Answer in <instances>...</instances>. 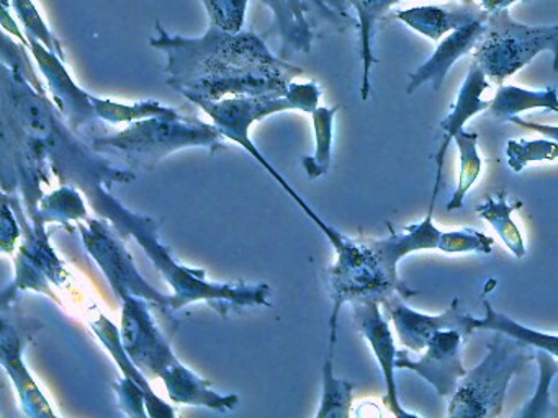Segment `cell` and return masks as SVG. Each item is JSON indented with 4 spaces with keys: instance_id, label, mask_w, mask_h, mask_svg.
Returning a JSON list of instances; mask_svg holds the SVG:
<instances>
[{
    "instance_id": "cell-1",
    "label": "cell",
    "mask_w": 558,
    "mask_h": 418,
    "mask_svg": "<svg viewBox=\"0 0 558 418\" xmlns=\"http://www.w3.org/2000/svg\"><path fill=\"white\" fill-rule=\"evenodd\" d=\"M149 45L166 54L168 85L189 101L223 100L227 95H287L303 69L283 61L256 33H230L218 26L197 38L171 35L156 22Z\"/></svg>"
},
{
    "instance_id": "cell-2",
    "label": "cell",
    "mask_w": 558,
    "mask_h": 418,
    "mask_svg": "<svg viewBox=\"0 0 558 418\" xmlns=\"http://www.w3.org/2000/svg\"><path fill=\"white\" fill-rule=\"evenodd\" d=\"M84 195L104 219L112 222L119 234L132 235L145 248L153 263L161 271L169 286L174 290L172 312L175 314L182 307L198 300L210 304L221 316H227L234 307L267 304L270 294V287L267 284L210 283L204 270L179 265L169 254L168 247H165L156 235V229H158L156 221L148 216L129 211V208L110 195L109 188H104L102 185L94 186Z\"/></svg>"
},
{
    "instance_id": "cell-3",
    "label": "cell",
    "mask_w": 558,
    "mask_h": 418,
    "mask_svg": "<svg viewBox=\"0 0 558 418\" xmlns=\"http://www.w3.org/2000/svg\"><path fill=\"white\" fill-rule=\"evenodd\" d=\"M123 346L130 358L142 371L165 382L172 401L178 404L202 405L211 410H233L240 398L221 395L210 388V382L185 368L171 348V342L156 325L148 300L126 294L122 297Z\"/></svg>"
},
{
    "instance_id": "cell-4",
    "label": "cell",
    "mask_w": 558,
    "mask_h": 418,
    "mask_svg": "<svg viewBox=\"0 0 558 418\" xmlns=\"http://www.w3.org/2000/svg\"><path fill=\"white\" fill-rule=\"evenodd\" d=\"M225 140L227 137L214 123H204L197 118H146L133 121L112 136L94 137L90 146L97 153L117 157L132 170H151L175 150L202 147L215 152L227 147Z\"/></svg>"
},
{
    "instance_id": "cell-5",
    "label": "cell",
    "mask_w": 558,
    "mask_h": 418,
    "mask_svg": "<svg viewBox=\"0 0 558 418\" xmlns=\"http://www.w3.org/2000/svg\"><path fill=\"white\" fill-rule=\"evenodd\" d=\"M316 225L325 232L332 247L336 248V263L328 270L329 294L332 299V314L329 319L331 336L329 346L335 348L338 339V316L345 303L357 299L384 300L393 293L403 297L416 296L417 291L410 290L400 274L393 273L381 260L372 242H359L341 234L338 229L323 221L319 216L313 219Z\"/></svg>"
},
{
    "instance_id": "cell-6",
    "label": "cell",
    "mask_w": 558,
    "mask_h": 418,
    "mask_svg": "<svg viewBox=\"0 0 558 418\" xmlns=\"http://www.w3.org/2000/svg\"><path fill=\"white\" fill-rule=\"evenodd\" d=\"M319 97H322V88L315 81H312L306 84L292 82L287 95H238V97L223 98V100H195L194 103L211 118V123L228 140L246 149L251 157H254L292 198L299 199L300 196L296 195L295 189L254 146L250 137V130L256 121L264 120L270 114L282 113V111L302 110L312 114L318 108Z\"/></svg>"
},
{
    "instance_id": "cell-7",
    "label": "cell",
    "mask_w": 558,
    "mask_h": 418,
    "mask_svg": "<svg viewBox=\"0 0 558 418\" xmlns=\"http://www.w3.org/2000/svg\"><path fill=\"white\" fill-rule=\"evenodd\" d=\"M535 359L534 346L495 332L483 361L466 371L450 397L449 417H499L509 382Z\"/></svg>"
},
{
    "instance_id": "cell-8",
    "label": "cell",
    "mask_w": 558,
    "mask_h": 418,
    "mask_svg": "<svg viewBox=\"0 0 558 418\" xmlns=\"http://www.w3.org/2000/svg\"><path fill=\"white\" fill-rule=\"evenodd\" d=\"M548 51L558 71V25L529 26L515 22L508 9L489 13L486 32L473 52L476 64L495 84H502L535 56Z\"/></svg>"
},
{
    "instance_id": "cell-9",
    "label": "cell",
    "mask_w": 558,
    "mask_h": 418,
    "mask_svg": "<svg viewBox=\"0 0 558 418\" xmlns=\"http://www.w3.org/2000/svg\"><path fill=\"white\" fill-rule=\"evenodd\" d=\"M80 231L87 251L99 265L120 299L126 294L142 297L153 304L162 316L172 320V296L158 293L142 276L122 238L106 221L87 219V224H80Z\"/></svg>"
},
{
    "instance_id": "cell-10",
    "label": "cell",
    "mask_w": 558,
    "mask_h": 418,
    "mask_svg": "<svg viewBox=\"0 0 558 418\" xmlns=\"http://www.w3.org/2000/svg\"><path fill=\"white\" fill-rule=\"evenodd\" d=\"M437 195L430 199L429 212L420 224L408 225L403 231L395 232L381 241H371L384 263L393 273H398L401 258L411 251L424 248H437L446 254H492L493 238L475 229L466 228L460 231L442 232L434 225L433 212Z\"/></svg>"
},
{
    "instance_id": "cell-11",
    "label": "cell",
    "mask_w": 558,
    "mask_h": 418,
    "mask_svg": "<svg viewBox=\"0 0 558 418\" xmlns=\"http://www.w3.org/2000/svg\"><path fill=\"white\" fill-rule=\"evenodd\" d=\"M28 48L37 59L38 67L47 77L53 94L54 104L63 114L74 133H84L87 127H99L100 118L94 108V95L87 94L71 78L60 56L47 48L34 36H27Z\"/></svg>"
},
{
    "instance_id": "cell-12",
    "label": "cell",
    "mask_w": 558,
    "mask_h": 418,
    "mask_svg": "<svg viewBox=\"0 0 558 418\" xmlns=\"http://www.w3.org/2000/svg\"><path fill=\"white\" fill-rule=\"evenodd\" d=\"M463 342L465 336L459 330H439L427 343L423 358L411 359L408 352H398L397 369H411L426 379L437 394L452 397L460 379L466 374L460 352Z\"/></svg>"
},
{
    "instance_id": "cell-13",
    "label": "cell",
    "mask_w": 558,
    "mask_h": 418,
    "mask_svg": "<svg viewBox=\"0 0 558 418\" xmlns=\"http://www.w3.org/2000/svg\"><path fill=\"white\" fill-rule=\"evenodd\" d=\"M401 297L403 296L400 293H393L385 297L381 304H384L390 319L393 320L401 343L413 352H423L429 340L433 339L434 333L439 332V330H459L465 336V340L475 330V317L460 312L459 299H453L449 309L440 316H426V314L416 312V310L408 307L401 300Z\"/></svg>"
},
{
    "instance_id": "cell-14",
    "label": "cell",
    "mask_w": 558,
    "mask_h": 418,
    "mask_svg": "<svg viewBox=\"0 0 558 418\" xmlns=\"http://www.w3.org/2000/svg\"><path fill=\"white\" fill-rule=\"evenodd\" d=\"M352 317H354L355 325L359 332L362 333L378 365H380L381 372H384L385 385H387V395H385V404L390 407L397 417H416L413 411H407L398 401L397 382H395V369H397V356L400 349H397L391 335L390 327L387 320L381 316L380 300L372 299H357L352 300Z\"/></svg>"
},
{
    "instance_id": "cell-15",
    "label": "cell",
    "mask_w": 558,
    "mask_h": 418,
    "mask_svg": "<svg viewBox=\"0 0 558 418\" xmlns=\"http://www.w3.org/2000/svg\"><path fill=\"white\" fill-rule=\"evenodd\" d=\"M486 20H476L470 25L453 29L446 39H442L433 56L416 72L410 75V84L407 87L408 94H413L417 87L424 84L433 85V90H440L450 67L460 58L472 52L482 41L486 32Z\"/></svg>"
},
{
    "instance_id": "cell-16",
    "label": "cell",
    "mask_w": 558,
    "mask_h": 418,
    "mask_svg": "<svg viewBox=\"0 0 558 418\" xmlns=\"http://www.w3.org/2000/svg\"><path fill=\"white\" fill-rule=\"evenodd\" d=\"M489 13L476 2L450 0L444 5L413 7L398 12L395 19L407 23L414 32L427 36L433 41H439L446 33L470 25L476 20L488 19Z\"/></svg>"
},
{
    "instance_id": "cell-17",
    "label": "cell",
    "mask_w": 558,
    "mask_h": 418,
    "mask_svg": "<svg viewBox=\"0 0 558 418\" xmlns=\"http://www.w3.org/2000/svg\"><path fill=\"white\" fill-rule=\"evenodd\" d=\"M488 85L485 71H483L475 61H473L472 64H470L469 74H466L465 82H463L462 88H460L459 97H457V101L453 103L452 110L447 114L446 120H442L439 123L444 137L442 144H440L439 147V152H437L436 183H434L433 195H437V193H439L444 159H446L450 140L453 139V136H456L460 130H463V124H465L470 118L482 113V111L488 110L489 104H492V101L482 100V94L486 88H488Z\"/></svg>"
},
{
    "instance_id": "cell-18",
    "label": "cell",
    "mask_w": 558,
    "mask_h": 418,
    "mask_svg": "<svg viewBox=\"0 0 558 418\" xmlns=\"http://www.w3.org/2000/svg\"><path fill=\"white\" fill-rule=\"evenodd\" d=\"M0 345H2V365L17 388L25 414L32 415V417H54L50 404L41 394L38 385L35 384L31 372L27 371V366L24 365V359H22L24 343H22L21 336L11 325H8L5 320L2 322Z\"/></svg>"
},
{
    "instance_id": "cell-19",
    "label": "cell",
    "mask_w": 558,
    "mask_h": 418,
    "mask_svg": "<svg viewBox=\"0 0 558 418\" xmlns=\"http://www.w3.org/2000/svg\"><path fill=\"white\" fill-rule=\"evenodd\" d=\"M93 330L97 333V336L102 340L104 345H106L110 355L116 359L117 365L122 369L123 378L136 382V384L145 391L146 410H148L149 417H174V408H172L171 405L166 404L165 401H161V398L153 392L151 385L146 381L142 369H140L138 366L135 365V361L130 358L125 346H123L119 327H117L112 320L107 319V317L99 316V319L94 320L93 322Z\"/></svg>"
},
{
    "instance_id": "cell-20",
    "label": "cell",
    "mask_w": 558,
    "mask_h": 418,
    "mask_svg": "<svg viewBox=\"0 0 558 418\" xmlns=\"http://www.w3.org/2000/svg\"><path fill=\"white\" fill-rule=\"evenodd\" d=\"M557 111L558 113V90L555 87H547L545 90H524V88L501 85L496 91L495 98L489 104V114L499 121H511L522 111L535 110Z\"/></svg>"
},
{
    "instance_id": "cell-21",
    "label": "cell",
    "mask_w": 558,
    "mask_h": 418,
    "mask_svg": "<svg viewBox=\"0 0 558 418\" xmlns=\"http://www.w3.org/2000/svg\"><path fill=\"white\" fill-rule=\"evenodd\" d=\"M357 13L359 33H361V56L364 72H362L361 98L367 100L371 95L372 65L377 62L374 56L375 26L384 19L385 13L400 0H349Z\"/></svg>"
},
{
    "instance_id": "cell-22",
    "label": "cell",
    "mask_w": 558,
    "mask_h": 418,
    "mask_svg": "<svg viewBox=\"0 0 558 418\" xmlns=\"http://www.w3.org/2000/svg\"><path fill=\"white\" fill-rule=\"evenodd\" d=\"M522 201H512L506 193L498 195H488L478 206H476V214L488 221L489 224L498 232L512 255L522 258L525 255L524 238L518 225L512 222L511 214L515 209L521 208Z\"/></svg>"
},
{
    "instance_id": "cell-23",
    "label": "cell",
    "mask_w": 558,
    "mask_h": 418,
    "mask_svg": "<svg viewBox=\"0 0 558 418\" xmlns=\"http://www.w3.org/2000/svg\"><path fill=\"white\" fill-rule=\"evenodd\" d=\"M475 330H493V332L508 333L527 345L537 349L550 353L558 358V335L551 333L538 332V330L529 329L521 323L512 320L506 314L493 309L492 304L485 300V317L476 319Z\"/></svg>"
},
{
    "instance_id": "cell-24",
    "label": "cell",
    "mask_w": 558,
    "mask_h": 418,
    "mask_svg": "<svg viewBox=\"0 0 558 418\" xmlns=\"http://www.w3.org/2000/svg\"><path fill=\"white\" fill-rule=\"evenodd\" d=\"M94 108L97 116L107 123H133V121L146 120V118H175L184 116L175 108L165 107L155 100L136 101V103H117V101L107 100V98L94 97Z\"/></svg>"
},
{
    "instance_id": "cell-25",
    "label": "cell",
    "mask_w": 558,
    "mask_h": 418,
    "mask_svg": "<svg viewBox=\"0 0 558 418\" xmlns=\"http://www.w3.org/2000/svg\"><path fill=\"white\" fill-rule=\"evenodd\" d=\"M332 346H329L325 366H323V394L316 418H348L354 401V384L335 376L332 368Z\"/></svg>"
},
{
    "instance_id": "cell-26",
    "label": "cell",
    "mask_w": 558,
    "mask_h": 418,
    "mask_svg": "<svg viewBox=\"0 0 558 418\" xmlns=\"http://www.w3.org/2000/svg\"><path fill=\"white\" fill-rule=\"evenodd\" d=\"M478 133H469V131L460 130L453 136L460 152V172L459 183H457L456 193L452 199L447 202V211H456L462 209L465 202L466 193L472 188L473 183L478 179L482 172V159L478 153Z\"/></svg>"
},
{
    "instance_id": "cell-27",
    "label": "cell",
    "mask_w": 558,
    "mask_h": 418,
    "mask_svg": "<svg viewBox=\"0 0 558 418\" xmlns=\"http://www.w3.org/2000/svg\"><path fill=\"white\" fill-rule=\"evenodd\" d=\"M341 110L339 104L336 107H318L312 113L313 126H315L316 152L313 157L303 159L308 179L315 180L328 173L331 167L332 157V124H335L336 113Z\"/></svg>"
},
{
    "instance_id": "cell-28",
    "label": "cell",
    "mask_w": 558,
    "mask_h": 418,
    "mask_svg": "<svg viewBox=\"0 0 558 418\" xmlns=\"http://www.w3.org/2000/svg\"><path fill=\"white\" fill-rule=\"evenodd\" d=\"M86 218V206H84L80 193L71 188V186H63V188L41 199V205L38 208V214L34 222L37 224V231L44 232L45 222H70Z\"/></svg>"
},
{
    "instance_id": "cell-29",
    "label": "cell",
    "mask_w": 558,
    "mask_h": 418,
    "mask_svg": "<svg viewBox=\"0 0 558 418\" xmlns=\"http://www.w3.org/2000/svg\"><path fill=\"white\" fill-rule=\"evenodd\" d=\"M535 361L538 365V384L531 401L524 405L519 417H555V405L551 404L550 391L554 379L558 374V362L554 355L535 348Z\"/></svg>"
},
{
    "instance_id": "cell-30",
    "label": "cell",
    "mask_w": 558,
    "mask_h": 418,
    "mask_svg": "<svg viewBox=\"0 0 558 418\" xmlns=\"http://www.w3.org/2000/svg\"><path fill=\"white\" fill-rule=\"evenodd\" d=\"M264 5L269 7L274 13L277 29H279L280 38H282L283 49L292 48L295 51L312 52L313 39L315 35L310 29L302 28L296 22L295 16L287 5V0H260Z\"/></svg>"
},
{
    "instance_id": "cell-31",
    "label": "cell",
    "mask_w": 558,
    "mask_h": 418,
    "mask_svg": "<svg viewBox=\"0 0 558 418\" xmlns=\"http://www.w3.org/2000/svg\"><path fill=\"white\" fill-rule=\"evenodd\" d=\"M508 165L514 172H521L529 163L558 160V143L555 140L511 139L506 146Z\"/></svg>"
},
{
    "instance_id": "cell-32",
    "label": "cell",
    "mask_w": 558,
    "mask_h": 418,
    "mask_svg": "<svg viewBox=\"0 0 558 418\" xmlns=\"http://www.w3.org/2000/svg\"><path fill=\"white\" fill-rule=\"evenodd\" d=\"M12 9L15 15L21 20L27 36H34L38 41L44 42L50 51L60 56L64 61V51L61 48V42L58 41L57 36L53 35L44 16L40 15V10L35 5L34 0H11Z\"/></svg>"
},
{
    "instance_id": "cell-33",
    "label": "cell",
    "mask_w": 558,
    "mask_h": 418,
    "mask_svg": "<svg viewBox=\"0 0 558 418\" xmlns=\"http://www.w3.org/2000/svg\"><path fill=\"white\" fill-rule=\"evenodd\" d=\"M207 10L210 25L218 26L225 32H243L250 0H202Z\"/></svg>"
},
{
    "instance_id": "cell-34",
    "label": "cell",
    "mask_w": 558,
    "mask_h": 418,
    "mask_svg": "<svg viewBox=\"0 0 558 418\" xmlns=\"http://www.w3.org/2000/svg\"><path fill=\"white\" fill-rule=\"evenodd\" d=\"M24 42L22 45H17L14 39H11V36L4 35L2 36V49H0V56H2V62L8 65H12V67L19 69L38 90H45L44 84H41L40 78H38L37 72H35L34 65H32L31 59H28L27 51H25Z\"/></svg>"
},
{
    "instance_id": "cell-35",
    "label": "cell",
    "mask_w": 558,
    "mask_h": 418,
    "mask_svg": "<svg viewBox=\"0 0 558 418\" xmlns=\"http://www.w3.org/2000/svg\"><path fill=\"white\" fill-rule=\"evenodd\" d=\"M117 394H119L120 407L126 415H132V417H146L148 415V411H145V391L136 382L123 378L117 384Z\"/></svg>"
},
{
    "instance_id": "cell-36",
    "label": "cell",
    "mask_w": 558,
    "mask_h": 418,
    "mask_svg": "<svg viewBox=\"0 0 558 418\" xmlns=\"http://www.w3.org/2000/svg\"><path fill=\"white\" fill-rule=\"evenodd\" d=\"M2 250L11 254L14 250L15 242L19 237V225L14 219V212L9 209V198L4 196V205H2Z\"/></svg>"
},
{
    "instance_id": "cell-37",
    "label": "cell",
    "mask_w": 558,
    "mask_h": 418,
    "mask_svg": "<svg viewBox=\"0 0 558 418\" xmlns=\"http://www.w3.org/2000/svg\"><path fill=\"white\" fill-rule=\"evenodd\" d=\"M511 123L519 124V126L527 127V130L537 131V133L545 134L551 137L555 143H558V126H548V124L531 123V121H522L519 118H512Z\"/></svg>"
},
{
    "instance_id": "cell-38",
    "label": "cell",
    "mask_w": 558,
    "mask_h": 418,
    "mask_svg": "<svg viewBox=\"0 0 558 418\" xmlns=\"http://www.w3.org/2000/svg\"><path fill=\"white\" fill-rule=\"evenodd\" d=\"M287 5H289L290 12L295 16L296 22L302 28L310 29L313 32L312 26H310L308 20L305 16V10H303L302 0H287Z\"/></svg>"
},
{
    "instance_id": "cell-39",
    "label": "cell",
    "mask_w": 558,
    "mask_h": 418,
    "mask_svg": "<svg viewBox=\"0 0 558 418\" xmlns=\"http://www.w3.org/2000/svg\"><path fill=\"white\" fill-rule=\"evenodd\" d=\"M524 2V0H480V5L488 13L498 12V10L508 9L511 3Z\"/></svg>"
},
{
    "instance_id": "cell-40",
    "label": "cell",
    "mask_w": 558,
    "mask_h": 418,
    "mask_svg": "<svg viewBox=\"0 0 558 418\" xmlns=\"http://www.w3.org/2000/svg\"><path fill=\"white\" fill-rule=\"evenodd\" d=\"M463 2H476V0H463Z\"/></svg>"
},
{
    "instance_id": "cell-41",
    "label": "cell",
    "mask_w": 558,
    "mask_h": 418,
    "mask_svg": "<svg viewBox=\"0 0 558 418\" xmlns=\"http://www.w3.org/2000/svg\"><path fill=\"white\" fill-rule=\"evenodd\" d=\"M555 415L558 417V407H555Z\"/></svg>"
}]
</instances>
